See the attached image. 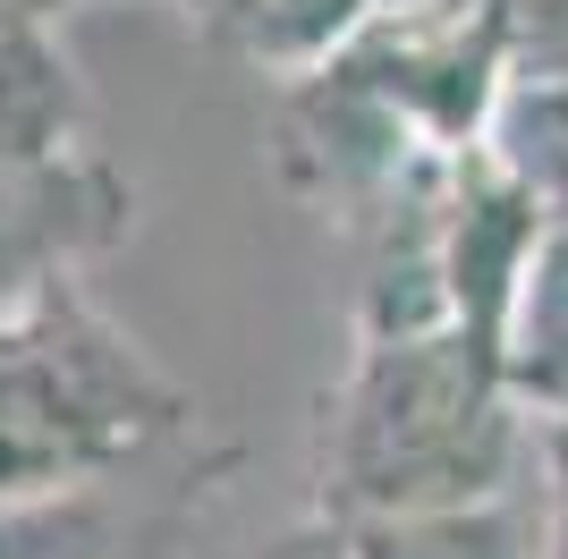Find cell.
<instances>
[{"label":"cell","mask_w":568,"mask_h":559,"mask_svg":"<svg viewBox=\"0 0 568 559\" xmlns=\"http://www.w3.org/2000/svg\"><path fill=\"white\" fill-rule=\"evenodd\" d=\"M535 424L484 331H356L314 416V517L382 526L509 500L535 484Z\"/></svg>","instance_id":"6da1fadb"},{"label":"cell","mask_w":568,"mask_h":559,"mask_svg":"<svg viewBox=\"0 0 568 559\" xmlns=\"http://www.w3.org/2000/svg\"><path fill=\"white\" fill-rule=\"evenodd\" d=\"M195 398L85 288L0 314V500L170 458Z\"/></svg>","instance_id":"7a4b0ae2"},{"label":"cell","mask_w":568,"mask_h":559,"mask_svg":"<svg viewBox=\"0 0 568 559\" xmlns=\"http://www.w3.org/2000/svg\"><path fill=\"white\" fill-rule=\"evenodd\" d=\"M128 230H136V179L102 144L0 162V314L77 288L102 255L128 246Z\"/></svg>","instance_id":"3957f363"},{"label":"cell","mask_w":568,"mask_h":559,"mask_svg":"<svg viewBox=\"0 0 568 559\" xmlns=\"http://www.w3.org/2000/svg\"><path fill=\"white\" fill-rule=\"evenodd\" d=\"M162 458L0 500V559H195V484H144Z\"/></svg>","instance_id":"277c9868"},{"label":"cell","mask_w":568,"mask_h":559,"mask_svg":"<svg viewBox=\"0 0 568 559\" xmlns=\"http://www.w3.org/2000/svg\"><path fill=\"white\" fill-rule=\"evenodd\" d=\"M204 51H221L230 69L297 85V77L332 69L339 51L390 9V0H170Z\"/></svg>","instance_id":"5b68a950"},{"label":"cell","mask_w":568,"mask_h":559,"mask_svg":"<svg viewBox=\"0 0 568 559\" xmlns=\"http://www.w3.org/2000/svg\"><path fill=\"white\" fill-rule=\"evenodd\" d=\"M356 559H544L535 535V484L484 509H442V517H382V526H348Z\"/></svg>","instance_id":"8992f818"},{"label":"cell","mask_w":568,"mask_h":559,"mask_svg":"<svg viewBox=\"0 0 568 559\" xmlns=\"http://www.w3.org/2000/svg\"><path fill=\"white\" fill-rule=\"evenodd\" d=\"M500 365L535 416H568V237H544L535 272L518 280V305L500 323Z\"/></svg>","instance_id":"52a82bcc"},{"label":"cell","mask_w":568,"mask_h":559,"mask_svg":"<svg viewBox=\"0 0 568 559\" xmlns=\"http://www.w3.org/2000/svg\"><path fill=\"white\" fill-rule=\"evenodd\" d=\"M484 153L526 186V204L544 212V230L568 237V85H509Z\"/></svg>","instance_id":"ba28073f"},{"label":"cell","mask_w":568,"mask_h":559,"mask_svg":"<svg viewBox=\"0 0 568 559\" xmlns=\"http://www.w3.org/2000/svg\"><path fill=\"white\" fill-rule=\"evenodd\" d=\"M509 85H568V0H475Z\"/></svg>","instance_id":"9c48e42d"},{"label":"cell","mask_w":568,"mask_h":559,"mask_svg":"<svg viewBox=\"0 0 568 559\" xmlns=\"http://www.w3.org/2000/svg\"><path fill=\"white\" fill-rule=\"evenodd\" d=\"M535 535L544 559H568V416L535 424Z\"/></svg>","instance_id":"30bf717a"},{"label":"cell","mask_w":568,"mask_h":559,"mask_svg":"<svg viewBox=\"0 0 568 559\" xmlns=\"http://www.w3.org/2000/svg\"><path fill=\"white\" fill-rule=\"evenodd\" d=\"M237 559H356V551H348V526L297 517V526H281L272 542H255V551H237Z\"/></svg>","instance_id":"8fae6325"},{"label":"cell","mask_w":568,"mask_h":559,"mask_svg":"<svg viewBox=\"0 0 568 559\" xmlns=\"http://www.w3.org/2000/svg\"><path fill=\"white\" fill-rule=\"evenodd\" d=\"M77 9H94V0H9V18H43V26L77 18Z\"/></svg>","instance_id":"7c38bea8"},{"label":"cell","mask_w":568,"mask_h":559,"mask_svg":"<svg viewBox=\"0 0 568 559\" xmlns=\"http://www.w3.org/2000/svg\"><path fill=\"white\" fill-rule=\"evenodd\" d=\"M0 26H9V0H0Z\"/></svg>","instance_id":"4fadbf2b"}]
</instances>
